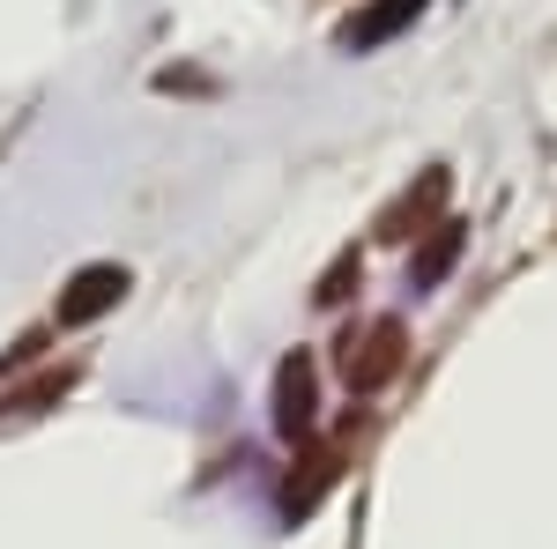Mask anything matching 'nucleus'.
<instances>
[{
    "instance_id": "1",
    "label": "nucleus",
    "mask_w": 557,
    "mask_h": 549,
    "mask_svg": "<svg viewBox=\"0 0 557 549\" xmlns=\"http://www.w3.org/2000/svg\"><path fill=\"white\" fill-rule=\"evenodd\" d=\"M401 349H409L401 320H372L364 335H349L343 341V379H349V394H380V386L401 372Z\"/></svg>"
},
{
    "instance_id": "6",
    "label": "nucleus",
    "mask_w": 557,
    "mask_h": 549,
    "mask_svg": "<svg viewBox=\"0 0 557 549\" xmlns=\"http://www.w3.org/2000/svg\"><path fill=\"white\" fill-rule=\"evenodd\" d=\"M454 253H461V223H431V246L409 260V283H417V290H431V283L454 267Z\"/></svg>"
},
{
    "instance_id": "2",
    "label": "nucleus",
    "mask_w": 557,
    "mask_h": 549,
    "mask_svg": "<svg viewBox=\"0 0 557 549\" xmlns=\"http://www.w3.org/2000/svg\"><path fill=\"white\" fill-rule=\"evenodd\" d=\"M127 297V267H112V260H97V267H83L67 290H60V327H89L97 312H112Z\"/></svg>"
},
{
    "instance_id": "7",
    "label": "nucleus",
    "mask_w": 557,
    "mask_h": 549,
    "mask_svg": "<svg viewBox=\"0 0 557 549\" xmlns=\"http://www.w3.org/2000/svg\"><path fill=\"white\" fill-rule=\"evenodd\" d=\"M67 379H75V372H45L38 386H23V394H8V401H0V416H38L45 401H60V394H67Z\"/></svg>"
},
{
    "instance_id": "5",
    "label": "nucleus",
    "mask_w": 557,
    "mask_h": 549,
    "mask_svg": "<svg viewBox=\"0 0 557 549\" xmlns=\"http://www.w3.org/2000/svg\"><path fill=\"white\" fill-rule=\"evenodd\" d=\"M438 201H446V171H424V178H417V186L380 215V238H417V223H431Z\"/></svg>"
},
{
    "instance_id": "3",
    "label": "nucleus",
    "mask_w": 557,
    "mask_h": 549,
    "mask_svg": "<svg viewBox=\"0 0 557 549\" xmlns=\"http://www.w3.org/2000/svg\"><path fill=\"white\" fill-rule=\"evenodd\" d=\"M417 15H424V0H372V8H357V15L343 23V45L349 52H372V45L401 38Z\"/></svg>"
},
{
    "instance_id": "4",
    "label": "nucleus",
    "mask_w": 557,
    "mask_h": 549,
    "mask_svg": "<svg viewBox=\"0 0 557 549\" xmlns=\"http://www.w3.org/2000/svg\"><path fill=\"white\" fill-rule=\"evenodd\" d=\"M275 423L283 438H312V357H290L275 379Z\"/></svg>"
}]
</instances>
